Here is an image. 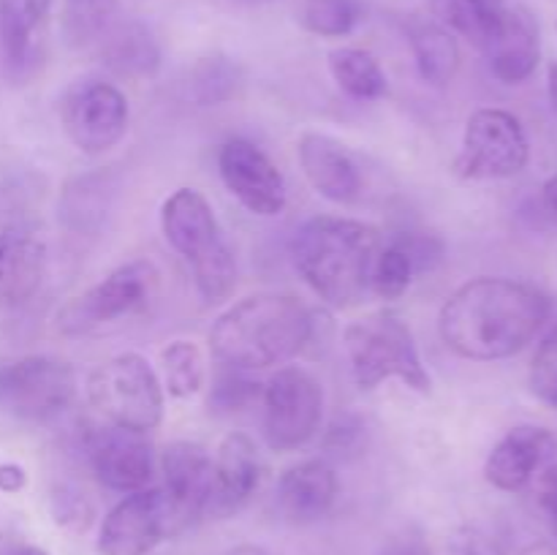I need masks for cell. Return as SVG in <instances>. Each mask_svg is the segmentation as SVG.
Listing matches in <instances>:
<instances>
[{"label": "cell", "mask_w": 557, "mask_h": 555, "mask_svg": "<svg viewBox=\"0 0 557 555\" xmlns=\"http://www.w3.org/2000/svg\"><path fill=\"white\" fill-rule=\"evenodd\" d=\"M528 381H531V392L539 400L557 408V324L539 343Z\"/></svg>", "instance_id": "cell-34"}, {"label": "cell", "mask_w": 557, "mask_h": 555, "mask_svg": "<svg viewBox=\"0 0 557 555\" xmlns=\"http://www.w3.org/2000/svg\"><path fill=\"white\" fill-rule=\"evenodd\" d=\"M223 555H267L261 547H253V544H239V547H232Z\"/></svg>", "instance_id": "cell-47"}, {"label": "cell", "mask_w": 557, "mask_h": 555, "mask_svg": "<svg viewBox=\"0 0 557 555\" xmlns=\"http://www.w3.org/2000/svg\"><path fill=\"white\" fill-rule=\"evenodd\" d=\"M539 506H542L544 517H547L549 528H553V536L557 539V462L542 473V482H539Z\"/></svg>", "instance_id": "cell-39"}, {"label": "cell", "mask_w": 557, "mask_h": 555, "mask_svg": "<svg viewBox=\"0 0 557 555\" xmlns=\"http://www.w3.org/2000/svg\"><path fill=\"white\" fill-rule=\"evenodd\" d=\"M239 65L226 54H210L194 65L188 92L199 107H221L239 90Z\"/></svg>", "instance_id": "cell-29"}, {"label": "cell", "mask_w": 557, "mask_h": 555, "mask_svg": "<svg viewBox=\"0 0 557 555\" xmlns=\"http://www.w3.org/2000/svg\"><path fill=\"white\" fill-rule=\"evenodd\" d=\"M343 346L359 390H375L386 379H400L419 395L433 390L411 326L395 310H379L351 321L343 332Z\"/></svg>", "instance_id": "cell-5"}, {"label": "cell", "mask_w": 557, "mask_h": 555, "mask_svg": "<svg viewBox=\"0 0 557 555\" xmlns=\"http://www.w3.org/2000/svg\"><path fill=\"white\" fill-rule=\"evenodd\" d=\"M384 555H430L428 550L419 547V544H397V547H389Z\"/></svg>", "instance_id": "cell-45"}, {"label": "cell", "mask_w": 557, "mask_h": 555, "mask_svg": "<svg viewBox=\"0 0 557 555\" xmlns=\"http://www.w3.org/2000/svg\"><path fill=\"white\" fill-rule=\"evenodd\" d=\"M335 498L337 473L321 457L294 462L277 482V506H281L283 517L297 526H308V522L330 515Z\"/></svg>", "instance_id": "cell-20"}, {"label": "cell", "mask_w": 557, "mask_h": 555, "mask_svg": "<svg viewBox=\"0 0 557 555\" xmlns=\"http://www.w3.org/2000/svg\"><path fill=\"white\" fill-rule=\"evenodd\" d=\"M161 370L163 386L169 390V395L180 397V400L199 395L207 381L205 354L194 341L169 343L161 351Z\"/></svg>", "instance_id": "cell-28"}, {"label": "cell", "mask_w": 557, "mask_h": 555, "mask_svg": "<svg viewBox=\"0 0 557 555\" xmlns=\"http://www.w3.org/2000/svg\"><path fill=\"white\" fill-rule=\"evenodd\" d=\"M185 531L163 488H145L128 493L107 517L98 531L101 555H147L163 539Z\"/></svg>", "instance_id": "cell-12"}, {"label": "cell", "mask_w": 557, "mask_h": 555, "mask_svg": "<svg viewBox=\"0 0 557 555\" xmlns=\"http://www.w3.org/2000/svg\"><path fill=\"white\" fill-rule=\"evenodd\" d=\"M87 397L107 424L145 435L163 422L166 411L156 368L136 351L114 354L98 365L87 375Z\"/></svg>", "instance_id": "cell-6"}, {"label": "cell", "mask_w": 557, "mask_h": 555, "mask_svg": "<svg viewBox=\"0 0 557 555\" xmlns=\"http://www.w3.org/2000/svg\"><path fill=\"white\" fill-rule=\"evenodd\" d=\"M101 63L123 79H150L161 69V44L145 22H120L103 33Z\"/></svg>", "instance_id": "cell-23"}, {"label": "cell", "mask_w": 557, "mask_h": 555, "mask_svg": "<svg viewBox=\"0 0 557 555\" xmlns=\"http://www.w3.org/2000/svg\"><path fill=\"white\" fill-rule=\"evenodd\" d=\"M74 397L76 373L65 359L33 354L0 362V411L20 422H52Z\"/></svg>", "instance_id": "cell-7"}, {"label": "cell", "mask_w": 557, "mask_h": 555, "mask_svg": "<svg viewBox=\"0 0 557 555\" xmlns=\"http://www.w3.org/2000/svg\"><path fill=\"white\" fill-rule=\"evenodd\" d=\"M531 161V145L520 120L506 109H476L462 134L455 174L462 180H509Z\"/></svg>", "instance_id": "cell-10"}, {"label": "cell", "mask_w": 557, "mask_h": 555, "mask_svg": "<svg viewBox=\"0 0 557 555\" xmlns=\"http://www.w3.org/2000/svg\"><path fill=\"white\" fill-rule=\"evenodd\" d=\"M52 0H0V47L11 79L36 69L38 30L47 22Z\"/></svg>", "instance_id": "cell-22"}, {"label": "cell", "mask_w": 557, "mask_h": 555, "mask_svg": "<svg viewBox=\"0 0 557 555\" xmlns=\"http://www.w3.org/2000/svg\"><path fill=\"white\" fill-rule=\"evenodd\" d=\"M482 52L487 54L493 76L504 85H522L531 79L542 60V27L536 14L525 5H506Z\"/></svg>", "instance_id": "cell-15"}, {"label": "cell", "mask_w": 557, "mask_h": 555, "mask_svg": "<svg viewBox=\"0 0 557 555\" xmlns=\"http://www.w3.org/2000/svg\"><path fill=\"white\" fill-rule=\"evenodd\" d=\"M542 205H544V210L557 215V172L542 185Z\"/></svg>", "instance_id": "cell-42"}, {"label": "cell", "mask_w": 557, "mask_h": 555, "mask_svg": "<svg viewBox=\"0 0 557 555\" xmlns=\"http://www.w3.org/2000/svg\"><path fill=\"white\" fill-rule=\"evenodd\" d=\"M218 172L228 194L253 215L275 218L286 210V180L253 141L228 139L218 150Z\"/></svg>", "instance_id": "cell-13"}, {"label": "cell", "mask_w": 557, "mask_h": 555, "mask_svg": "<svg viewBox=\"0 0 557 555\" xmlns=\"http://www.w3.org/2000/svg\"><path fill=\"white\" fill-rule=\"evenodd\" d=\"M299 166H302L308 183L319 190L324 199L335 205H351L362 194V174L354 163L351 152L332 136L308 131L297 141Z\"/></svg>", "instance_id": "cell-18"}, {"label": "cell", "mask_w": 557, "mask_h": 555, "mask_svg": "<svg viewBox=\"0 0 557 555\" xmlns=\"http://www.w3.org/2000/svg\"><path fill=\"white\" fill-rule=\"evenodd\" d=\"M547 96H549V107L557 114V60H553L547 69Z\"/></svg>", "instance_id": "cell-43"}, {"label": "cell", "mask_w": 557, "mask_h": 555, "mask_svg": "<svg viewBox=\"0 0 557 555\" xmlns=\"http://www.w3.org/2000/svg\"><path fill=\"white\" fill-rule=\"evenodd\" d=\"M120 0H65L60 14V30L69 47L82 49L101 41L103 33L114 25Z\"/></svg>", "instance_id": "cell-27"}, {"label": "cell", "mask_w": 557, "mask_h": 555, "mask_svg": "<svg viewBox=\"0 0 557 555\" xmlns=\"http://www.w3.org/2000/svg\"><path fill=\"white\" fill-rule=\"evenodd\" d=\"M114 185L107 172H92L74 177L60 196L58 215L71 232L92 234L103 226L109 207H112Z\"/></svg>", "instance_id": "cell-24"}, {"label": "cell", "mask_w": 557, "mask_h": 555, "mask_svg": "<svg viewBox=\"0 0 557 555\" xmlns=\"http://www.w3.org/2000/svg\"><path fill=\"white\" fill-rule=\"evenodd\" d=\"M261 386L253 379H248V370H237L223 365L221 373L212 381L210 408L218 414H234L248 408L250 403L259 400Z\"/></svg>", "instance_id": "cell-33"}, {"label": "cell", "mask_w": 557, "mask_h": 555, "mask_svg": "<svg viewBox=\"0 0 557 555\" xmlns=\"http://www.w3.org/2000/svg\"><path fill=\"white\" fill-rule=\"evenodd\" d=\"M473 3L482 9V14L487 16L493 25H498L500 16H504V11H506V0H473Z\"/></svg>", "instance_id": "cell-41"}, {"label": "cell", "mask_w": 557, "mask_h": 555, "mask_svg": "<svg viewBox=\"0 0 557 555\" xmlns=\"http://www.w3.org/2000/svg\"><path fill=\"white\" fill-rule=\"evenodd\" d=\"M379 250L373 223L341 215L310 218L292 239L294 267L332 308H351L368 294Z\"/></svg>", "instance_id": "cell-3"}, {"label": "cell", "mask_w": 557, "mask_h": 555, "mask_svg": "<svg viewBox=\"0 0 557 555\" xmlns=\"http://www.w3.org/2000/svg\"><path fill=\"white\" fill-rule=\"evenodd\" d=\"M449 555H506V547L498 536L484 528L466 526L451 536Z\"/></svg>", "instance_id": "cell-36"}, {"label": "cell", "mask_w": 557, "mask_h": 555, "mask_svg": "<svg viewBox=\"0 0 557 555\" xmlns=\"http://www.w3.org/2000/svg\"><path fill=\"white\" fill-rule=\"evenodd\" d=\"M553 303L536 286L511 278H473L449 294L438 313L441 341L462 359L495 362L528 348Z\"/></svg>", "instance_id": "cell-1"}, {"label": "cell", "mask_w": 557, "mask_h": 555, "mask_svg": "<svg viewBox=\"0 0 557 555\" xmlns=\"http://www.w3.org/2000/svg\"><path fill=\"white\" fill-rule=\"evenodd\" d=\"M27 484L25 468L16 462H0V493H20Z\"/></svg>", "instance_id": "cell-40"}, {"label": "cell", "mask_w": 557, "mask_h": 555, "mask_svg": "<svg viewBox=\"0 0 557 555\" xmlns=\"http://www.w3.org/2000/svg\"><path fill=\"white\" fill-rule=\"evenodd\" d=\"M313 313L292 294H253L218 316L210 348L221 365L267 370L286 365L308 346Z\"/></svg>", "instance_id": "cell-2"}, {"label": "cell", "mask_w": 557, "mask_h": 555, "mask_svg": "<svg viewBox=\"0 0 557 555\" xmlns=\"http://www.w3.org/2000/svg\"><path fill=\"white\" fill-rule=\"evenodd\" d=\"M85 452L103 488L128 495L152 482V449L145 433L98 424L85 435Z\"/></svg>", "instance_id": "cell-14"}, {"label": "cell", "mask_w": 557, "mask_h": 555, "mask_svg": "<svg viewBox=\"0 0 557 555\" xmlns=\"http://www.w3.org/2000/svg\"><path fill=\"white\" fill-rule=\"evenodd\" d=\"M397 245H403L408 256H411L413 272H428L435 270L444 259V243H441L435 234H406V237L395 239Z\"/></svg>", "instance_id": "cell-37"}, {"label": "cell", "mask_w": 557, "mask_h": 555, "mask_svg": "<svg viewBox=\"0 0 557 555\" xmlns=\"http://www.w3.org/2000/svg\"><path fill=\"white\" fill-rule=\"evenodd\" d=\"M163 493L185 528L205 517L212 488V457L194 441H174L161 455Z\"/></svg>", "instance_id": "cell-17"}, {"label": "cell", "mask_w": 557, "mask_h": 555, "mask_svg": "<svg viewBox=\"0 0 557 555\" xmlns=\"http://www.w3.org/2000/svg\"><path fill=\"white\" fill-rule=\"evenodd\" d=\"M555 449V435L539 424L511 428L484 460V479L504 493L528 488L533 473L544 466Z\"/></svg>", "instance_id": "cell-19"}, {"label": "cell", "mask_w": 557, "mask_h": 555, "mask_svg": "<svg viewBox=\"0 0 557 555\" xmlns=\"http://www.w3.org/2000/svg\"><path fill=\"white\" fill-rule=\"evenodd\" d=\"M264 403V441L272 452L302 449L321 428L324 390L319 379L297 365L277 368L261 390Z\"/></svg>", "instance_id": "cell-9"}, {"label": "cell", "mask_w": 557, "mask_h": 555, "mask_svg": "<svg viewBox=\"0 0 557 555\" xmlns=\"http://www.w3.org/2000/svg\"><path fill=\"white\" fill-rule=\"evenodd\" d=\"M52 517L58 526L71 528V531H85L92 522V504L85 498V493L60 484L52 493Z\"/></svg>", "instance_id": "cell-35"}, {"label": "cell", "mask_w": 557, "mask_h": 555, "mask_svg": "<svg viewBox=\"0 0 557 555\" xmlns=\"http://www.w3.org/2000/svg\"><path fill=\"white\" fill-rule=\"evenodd\" d=\"M161 229L166 243L194 272L201 299L210 305L223 303L237 286V261L210 201L196 188L174 190L161 207Z\"/></svg>", "instance_id": "cell-4"}, {"label": "cell", "mask_w": 557, "mask_h": 555, "mask_svg": "<svg viewBox=\"0 0 557 555\" xmlns=\"http://www.w3.org/2000/svg\"><path fill=\"white\" fill-rule=\"evenodd\" d=\"M158 286V270L152 261H128L109 272L96 286L71 297L58 310L60 335H90L117 319L134 316L150 305Z\"/></svg>", "instance_id": "cell-8"}, {"label": "cell", "mask_w": 557, "mask_h": 555, "mask_svg": "<svg viewBox=\"0 0 557 555\" xmlns=\"http://www.w3.org/2000/svg\"><path fill=\"white\" fill-rule=\"evenodd\" d=\"M261 479V457L256 441L245 433H228L212 457V488L207 517H232L256 493Z\"/></svg>", "instance_id": "cell-16"}, {"label": "cell", "mask_w": 557, "mask_h": 555, "mask_svg": "<svg viewBox=\"0 0 557 555\" xmlns=\"http://www.w3.org/2000/svg\"><path fill=\"white\" fill-rule=\"evenodd\" d=\"M128 101L112 82H76L60 101V123L65 136L85 156H101L112 150L128 134Z\"/></svg>", "instance_id": "cell-11"}, {"label": "cell", "mask_w": 557, "mask_h": 555, "mask_svg": "<svg viewBox=\"0 0 557 555\" xmlns=\"http://www.w3.org/2000/svg\"><path fill=\"white\" fill-rule=\"evenodd\" d=\"M555 30H557V22H555Z\"/></svg>", "instance_id": "cell-48"}, {"label": "cell", "mask_w": 557, "mask_h": 555, "mask_svg": "<svg viewBox=\"0 0 557 555\" xmlns=\"http://www.w3.org/2000/svg\"><path fill=\"white\" fill-rule=\"evenodd\" d=\"M520 555H557V547L553 542H533Z\"/></svg>", "instance_id": "cell-44"}, {"label": "cell", "mask_w": 557, "mask_h": 555, "mask_svg": "<svg viewBox=\"0 0 557 555\" xmlns=\"http://www.w3.org/2000/svg\"><path fill=\"white\" fill-rule=\"evenodd\" d=\"M5 555H49L44 547H36V544H14V547L5 550Z\"/></svg>", "instance_id": "cell-46"}, {"label": "cell", "mask_w": 557, "mask_h": 555, "mask_svg": "<svg viewBox=\"0 0 557 555\" xmlns=\"http://www.w3.org/2000/svg\"><path fill=\"white\" fill-rule=\"evenodd\" d=\"M413 264L411 256L403 250V245L392 243L389 248L379 250L373 264V275H370V288L384 299H397L408 292L413 281Z\"/></svg>", "instance_id": "cell-32"}, {"label": "cell", "mask_w": 557, "mask_h": 555, "mask_svg": "<svg viewBox=\"0 0 557 555\" xmlns=\"http://www.w3.org/2000/svg\"><path fill=\"white\" fill-rule=\"evenodd\" d=\"M362 9L359 0H305V30L321 38H343L357 27Z\"/></svg>", "instance_id": "cell-31"}, {"label": "cell", "mask_w": 557, "mask_h": 555, "mask_svg": "<svg viewBox=\"0 0 557 555\" xmlns=\"http://www.w3.org/2000/svg\"><path fill=\"white\" fill-rule=\"evenodd\" d=\"M47 245L20 229L0 232V305H22L41 288Z\"/></svg>", "instance_id": "cell-21"}, {"label": "cell", "mask_w": 557, "mask_h": 555, "mask_svg": "<svg viewBox=\"0 0 557 555\" xmlns=\"http://www.w3.org/2000/svg\"><path fill=\"white\" fill-rule=\"evenodd\" d=\"M430 9H433L435 22L441 27H446L455 36L468 38L479 49L487 47L490 36L498 27L482 14V9L473 0H430Z\"/></svg>", "instance_id": "cell-30"}, {"label": "cell", "mask_w": 557, "mask_h": 555, "mask_svg": "<svg viewBox=\"0 0 557 555\" xmlns=\"http://www.w3.org/2000/svg\"><path fill=\"white\" fill-rule=\"evenodd\" d=\"M330 74L354 101H375L386 96L389 82L379 60L359 47H341L330 52Z\"/></svg>", "instance_id": "cell-26"}, {"label": "cell", "mask_w": 557, "mask_h": 555, "mask_svg": "<svg viewBox=\"0 0 557 555\" xmlns=\"http://www.w3.org/2000/svg\"><path fill=\"white\" fill-rule=\"evenodd\" d=\"M359 439H362V424H359L354 417H337L335 424L326 430L324 446L326 452H332V455L343 457L348 455V452L357 449Z\"/></svg>", "instance_id": "cell-38"}, {"label": "cell", "mask_w": 557, "mask_h": 555, "mask_svg": "<svg viewBox=\"0 0 557 555\" xmlns=\"http://www.w3.org/2000/svg\"><path fill=\"white\" fill-rule=\"evenodd\" d=\"M408 38H411L419 76L433 87L449 85L460 69V47L455 33L441 27L438 22H413Z\"/></svg>", "instance_id": "cell-25"}]
</instances>
